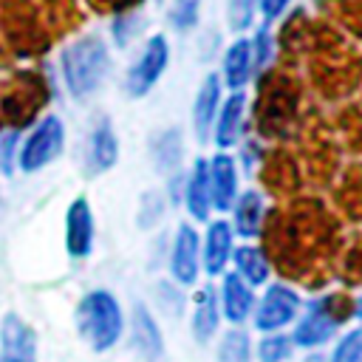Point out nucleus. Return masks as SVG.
Here are the masks:
<instances>
[{
    "mask_svg": "<svg viewBox=\"0 0 362 362\" xmlns=\"http://www.w3.org/2000/svg\"><path fill=\"white\" fill-rule=\"evenodd\" d=\"M76 328L93 351H107L122 337V308L110 291H90L76 305Z\"/></svg>",
    "mask_w": 362,
    "mask_h": 362,
    "instance_id": "obj_1",
    "label": "nucleus"
},
{
    "mask_svg": "<svg viewBox=\"0 0 362 362\" xmlns=\"http://www.w3.org/2000/svg\"><path fill=\"white\" fill-rule=\"evenodd\" d=\"M62 74L76 99L93 93L107 74V48L99 37H82L62 54Z\"/></svg>",
    "mask_w": 362,
    "mask_h": 362,
    "instance_id": "obj_2",
    "label": "nucleus"
},
{
    "mask_svg": "<svg viewBox=\"0 0 362 362\" xmlns=\"http://www.w3.org/2000/svg\"><path fill=\"white\" fill-rule=\"evenodd\" d=\"M62 122L57 116H45L34 130L31 136L25 139L23 150H20V167L25 173H34L40 170L42 164H48L59 150H62Z\"/></svg>",
    "mask_w": 362,
    "mask_h": 362,
    "instance_id": "obj_3",
    "label": "nucleus"
},
{
    "mask_svg": "<svg viewBox=\"0 0 362 362\" xmlns=\"http://www.w3.org/2000/svg\"><path fill=\"white\" fill-rule=\"evenodd\" d=\"M342 317L339 311L334 308V303L325 297V300H317L308 305V314L297 322L294 328V337L291 342L294 345H303V348H314V345H322L325 339L334 337V331L339 328Z\"/></svg>",
    "mask_w": 362,
    "mask_h": 362,
    "instance_id": "obj_4",
    "label": "nucleus"
},
{
    "mask_svg": "<svg viewBox=\"0 0 362 362\" xmlns=\"http://www.w3.org/2000/svg\"><path fill=\"white\" fill-rule=\"evenodd\" d=\"M297 308H300V297L288 286L274 283V286H269V291L263 294V300L257 305L255 325L260 331H277V328H283L286 322L294 320Z\"/></svg>",
    "mask_w": 362,
    "mask_h": 362,
    "instance_id": "obj_5",
    "label": "nucleus"
},
{
    "mask_svg": "<svg viewBox=\"0 0 362 362\" xmlns=\"http://www.w3.org/2000/svg\"><path fill=\"white\" fill-rule=\"evenodd\" d=\"M167 57H170L167 40H164V37H153V40L147 42V48L141 51L139 62H136V65L130 68V74H127V93H133V96L147 93V90L156 85V79L161 76V71H164V65H167Z\"/></svg>",
    "mask_w": 362,
    "mask_h": 362,
    "instance_id": "obj_6",
    "label": "nucleus"
},
{
    "mask_svg": "<svg viewBox=\"0 0 362 362\" xmlns=\"http://www.w3.org/2000/svg\"><path fill=\"white\" fill-rule=\"evenodd\" d=\"M93 243V215L85 198H76L65 215V246L74 257H82L90 252Z\"/></svg>",
    "mask_w": 362,
    "mask_h": 362,
    "instance_id": "obj_7",
    "label": "nucleus"
},
{
    "mask_svg": "<svg viewBox=\"0 0 362 362\" xmlns=\"http://www.w3.org/2000/svg\"><path fill=\"white\" fill-rule=\"evenodd\" d=\"M173 277L184 286L195 283L198 277V235L192 226H181L175 232V243H173V260H170Z\"/></svg>",
    "mask_w": 362,
    "mask_h": 362,
    "instance_id": "obj_8",
    "label": "nucleus"
},
{
    "mask_svg": "<svg viewBox=\"0 0 362 362\" xmlns=\"http://www.w3.org/2000/svg\"><path fill=\"white\" fill-rule=\"evenodd\" d=\"M209 184H212V206L215 209H229L235 204V189H238V173L235 161L229 156H215L209 164Z\"/></svg>",
    "mask_w": 362,
    "mask_h": 362,
    "instance_id": "obj_9",
    "label": "nucleus"
},
{
    "mask_svg": "<svg viewBox=\"0 0 362 362\" xmlns=\"http://www.w3.org/2000/svg\"><path fill=\"white\" fill-rule=\"evenodd\" d=\"M0 339H3V354H6V356L34 359V354H37V337H34L31 325L23 322V320L14 317V314H8V317L3 320Z\"/></svg>",
    "mask_w": 362,
    "mask_h": 362,
    "instance_id": "obj_10",
    "label": "nucleus"
},
{
    "mask_svg": "<svg viewBox=\"0 0 362 362\" xmlns=\"http://www.w3.org/2000/svg\"><path fill=\"white\" fill-rule=\"evenodd\" d=\"M133 339H136L139 354H141L147 362H161V356H164L161 331H158L153 314H150L144 305H136V311H133Z\"/></svg>",
    "mask_w": 362,
    "mask_h": 362,
    "instance_id": "obj_11",
    "label": "nucleus"
},
{
    "mask_svg": "<svg viewBox=\"0 0 362 362\" xmlns=\"http://www.w3.org/2000/svg\"><path fill=\"white\" fill-rule=\"evenodd\" d=\"M221 303H223V314H226V320H232V322H243V320L249 317V311H252V303H255L249 283H246L240 274H235V272L226 274L223 288H221Z\"/></svg>",
    "mask_w": 362,
    "mask_h": 362,
    "instance_id": "obj_12",
    "label": "nucleus"
},
{
    "mask_svg": "<svg viewBox=\"0 0 362 362\" xmlns=\"http://www.w3.org/2000/svg\"><path fill=\"white\" fill-rule=\"evenodd\" d=\"M218 102H221V79L218 76H206L198 96H195V107H192V124H195V133L198 139H206L209 136V127L215 122V110H218Z\"/></svg>",
    "mask_w": 362,
    "mask_h": 362,
    "instance_id": "obj_13",
    "label": "nucleus"
},
{
    "mask_svg": "<svg viewBox=\"0 0 362 362\" xmlns=\"http://www.w3.org/2000/svg\"><path fill=\"white\" fill-rule=\"evenodd\" d=\"M229 255H232V229L226 221H215L209 226L206 243H204V269L209 274H221Z\"/></svg>",
    "mask_w": 362,
    "mask_h": 362,
    "instance_id": "obj_14",
    "label": "nucleus"
},
{
    "mask_svg": "<svg viewBox=\"0 0 362 362\" xmlns=\"http://www.w3.org/2000/svg\"><path fill=\"white\" fill-rule=\"evenodd\" d=\"M116 153H119V147H116V136H113L110 124L107 122L96 124V130L90 133V144H88V170L105 173L107 167H113Z\"/></svg>",
    "mask_w": 362,
    "mask_h": 362,
    "instance_id": "obj_15",
    "label": "nucleus"
},
{
    "mask_svg": "<svg viewBox=\"0 0 362 362\" xmlns=\"http://www.w3.org/2000/svg\"><path fill=\"white\" fill-rule=\"evenodd\" d=\"M252 65H255V59H252V42H249V40L232 42V48H229L226 57H223V76H226V85H229L232 90L243 88L246 79H249V74H252Z\"/></svg>",
    "mask_w": 362,
    "mask_h": 362,
    "instance_id": "obj_16",
    "label": "nucleus"
},
{
    "mask_svg": "<svg viewBox=\"0 0 362 362\" xmlns=\"http://www.w3.org/2000/svg\"><path fill=\"white\" fill-rule=\"evenodd\" d=\"M243 105H246V99H243L240 90L232 93V96L223 102V107H221V113H218V124H215V141H218L221 147H229V144L238 141V136H240V122H243Z\"/></svg>",
    "mask_w": 362,
    "mask_h": 362,
    "instance_id": "obj_17",
    "label": "nucleus"
},
{
    "mask_svg": "<svg viewBox=\"0 0 362 362\" xmlns=\"http://www.w3.org/2000/svg\"><path fill=\"white\" fill-rule=\"evenodd\" d=\"M187 206H189L192 218H198V221H204L209 215L212 184H209V164L206 161H195V167H192V178H189V189H187Z\"/></svg>",
    "mask_w": 362,
    "mask_h": 362,
    "instance_id": "obj_18",
    "label": "nucleus"
},
{
    "mask_svg": "<svg viewBox=\"0 0 362 362\" xmlns=\"http://www.w3.org/2000/svg\"><path fill=\"white\" fill-rule=\"evenodd\" d=\"M260 218H263V198L257 192H243L235 204V226L240 235H255L260 229Z\"/></svg>",
    "mask_w": 362,
    "mask_h": 362,
    "instance_id": "obj_19",
    "label": "nucleus"
},
{
    "mask_svg": "<svg viewBox=\"0 0 362 362\" xmlns=\"http://www.w3.org/2000/svg\"><path fill=\"white\" fill-rule=\"evenodd\" d=\"M218 328V305H215V291L204 288L198 303H195V317H192V334L204 342L215 334Z\"/></svg>",
    "mask_w": 362,
    "mask_h": 362,
    "instance_id": "obj_20",
    "label": "nucleus"
},
{
    "mask_svg": "<svg viewBox=\"0 0 362 362\" xmlns=\"http://www.w3.org/2000/svg\"><path fill=\"white\" fill-rule=\"evenodd\" d=\"M235 266H238V274H240L249 286L263 283V280L269 277V263H266V257L260 255V249H255V246H240V249L235 252Z\"/></svg>",
    "mask_w": 362,
    "mask_h": 362,
    "instance_id": "obj_21",
    "label": "nucleus"
},
{
    "mask_svg": "<svg viewBox=\"0 0 362 362\" xmlns=\"http://www.w3.org/2000/svg\"><path fill=\"white\" fill-rule=\"evenodd\" d=\"M249 337L243 331H229L223 339H221V348H218V359L221 362H249Z\"/></svg>",
    "mask_w": 362,
    "mask_h": 362,
    "instance_id": "obj_22",
    "label": "nucleus"
},
{
    "mask_svg": "<svg viewBox=\"0 0 362 362\" xmlns=\"http://www.w3.org/2000/svg\"><path fill=\"white\" fill-rule=\"evenodd\" d=\"M288 354H291V337H283V334H269L257 345L260 362H283L288 359Z\"/></svg>",
    "mask_w": 362,
    "mask_h": 362,
    "instance_id": "obj_23",
    "label": "nucleus"
},
{
    "mask_svg": "<svg viewBox=\"0 0 362 362\" xmlns=\"http://www.w3.org/2000/svg\"><path fill=\"white\" fill-rule=\"evenodd\" d=\"M178 158H181V139L175 130H170L156 141V164L161 170H170L178 164Z\"/></svg>",
    "mask_w": 362,
    "mask_h": 362,
    "instance_id": "obj_24",
    "label": "nucleus"
},
{
    "mask_svg": "<svg viewBox=\"0 0 362 362\" xmlns=\"http://www.w3.org/2000/svg\"><path fill=\"white\" fill-rule=\"evenodd\" d=\"M331 362H362V328H354L337 342Z\"/></svg>",
    "mask_w": 362,
    "mask_h": 362,
    "instance_id": "obj_25",
    "label": "nucleus"
},
{
    "mask_svg": "<svg viewBox=\"0 0 362 362\" xmlns=\"http://www.w3.org/2000/svg\"><path fill=\"white\" fill-rule=\"evenodd\" d=\"M170 20H173V25L181 28V31L192 28V25L198 23V0H178V3L173 6V11H170Z\"/></svg>",
    "mask_w": 362,
    "mask_h": 362,
    "instance_id": "obj_26",
    "label": "nucleus"
},
{
    "mask_svg": "<svg viewBox=\"0 0 362 362\" xmlns=\"http://www.w3.org/2000/svg\"><path fill=\"white\" fill-rule=\"evenodd\" d=\"M257 0H229V23L232 28H246L252 23Z\"/></svg>",
    "mask_w": 362,
    "mask_h": 362,
    "instance_id": "obj_27",
    "label": "nucleus"
},
{
    "mask_svg": "<svg viewBox=\"0 0 362 362\" xmlns=\"http://www.w3.org/2000/svg\"><path fill=\"white\" fill-rule=\"evenodd\" d=\"M269 51H272V42H269V31L263 28V31L255 37V42H252V59H255V65H257V68H263V65H266Z\"/></svg>",
    "mask_w": 362,
    "mask_h": 362,
    "instance_id": "obj_28",
    "label": "nucleus"
},
{
    "mask_svg": "<svg viewBox=\"0 0 362 362\" xmlns=\"http://www.w3.org/2000/svg\"><path fill=\"white\" fill-rule=\"evenodd\" d=\"M260 3V11L266 20H274L277 14H283V8L288 6V0H257Z\"/></svg>",
    "mask_w": 362,
    "mask_h": 362,
    "instance_id": "obj_29",
    "label": "nucleus"
},
{
    "mask_svg": "<svg viewBox=\"0 0 362 362\" xmlns=\"http://www.w3.org/2000/svg\"><path fill=\"white\" fill-rule=\"evenodd\" d=\"M0 362H34V359H17V356H6V354H3Z\"/></svg>",
    "mask_w": 362,
    "mask_h": 362,
    "instance_id": "obj_30",
    "label": "nucleus"
},
{
    "mask_svg": "<svg viewBox=\"0 0 362 362\" xmlns=\"http://www.w3.org/2000/svg\"><path fill=\"white\" fill-rule=\"evenodd\" d=\"M356 317L362 320V297H359V303H356Z\"/></svg>",
    "mask_w": 362,
    "mask_h": 362,
    "instance_id": "obj_31",
    "label": "nucleus"
}]
</instances>
